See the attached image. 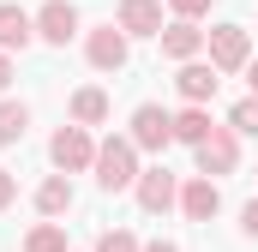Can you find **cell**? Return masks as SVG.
Here are the masks:
<instances>
[{
	"instance_id": "8992f818",
	"label": "cell",
	"mask_w": 258,
	"mask_h": 252,
	"mask_svg": "<svg viewBox=\"0 0 258 252\" xmlns=\"http://www.w3.org/2000/svg\"><path fill=\"white\" fill-rule=\"evenodd\" d=\"M126 138L138 144V150H156V156H162V150L174 144V114L156 108V102H138V108H132V132H126Z\"/></svg>"
},
{
	"instance_id": "5b68a950",
	"label": "cell",
	"mask_w": 258,
	"mask_h": 252,
	"mask_svg": "<svg viewBox=\"0 0 258 252\" xmlns=\"http://www.w3.org/2000/svg\"><path fill=\"white\" fill-rule=\"evenodd\" d=\"M234 168H240V132H234V126H210V138L198 144V174L222 180V174H234Z\"/></svg>"
},
{
	"instance_id": "4fadbf2b",
	"label": "cell",
	"mask_w": 258,
	"mask_h": 252,
	"mask_svg": "<svg viewBox=\"0 0 258 252\" xmlns=\"http://www.w3.org/2000/svg\"><path fill=\"white\" fill-rule=\"evenodd\" d=\"M180 210H186L192 222H210V216L222 210V192H216V180H210V174L186 180V186H180Z\"/></svg>"
},
{
	"instance_id": "5bb4252c",
	"label": "cell",
	"mask_w": 258,
	"mask_h": 252,
	"mask_svg": "<svg viewBox=\"0 0 258 252\" xmlns=\"http://www.w3.org/2000/svg\"><path fill=\"white\" fill-rule=\"evenodd\" d=\"M72 120H78V126H102V120H108V90H96V84L72 90Z\"/></svg>"
},
{
	"instance_id": "30bf717a",
	"label": "cell",
	"mask_w": 258,
	"mask_h": 252,
	"mask_svg": "<svg viewBox=\"0 0 258 252\" xmlns=\"http://www.w3.org/2000/svg\"><path fill=\"white\" fill-rule=\"evenodd\" d=\"M162 54L168 60H198L204 54V30H198V18H174V24H162Z\"/></svg>"
},
{
	"instance_id": "ffe728a7",
	"label": "cell",
	"mask_w": 258,
	"mask_h": 252,
	"mask_svg": "<svg viewBox=\"0 0 258 252\" xmlns=\"http://www.w3.org/2000/svg\"><path fill=\"white\" fill-rule=\"evenodd\" d=\"M96 252H138V234H132V228H108V234L96 240Z\"/></svg>"
},
{
	"instance_id": "2e32d148",
	"label": "cell",
	"mask_w": 258,
	"mask_h": 252,
	"mask_svg": "<svg viewBox=\"0 0 258 252\" xmlns=\"http://www.w3.org/2000/svg\"><path fill=\"white\" fill-rule=\"evenodd\" d=\"M174 138H180V144H192V150L210 138V114H204V102H186V108L174 114Z\"/></svg>"
},
{
	"instance_id": "9c48e42d",
	"label": "cell",
	"mask_w": 258,
	"mask_h": 252,
	"mask_svg": "<svg viewBox=\"0 0 258 252\" xmlns=\"http://www.w3.org/2000/svg\"><path fill=\"white\" fill-rule=\"evenodd\" d=\"M114 24L126 36H162V0H120L114 6Z\"/></svg>"
},
{
	"instance_id": "d6986e66",
	"label": "cell",
	"mask_w": 258,
	"mask_h": 252,
	"mask_svg": "<svg viewBox=\"0 0 258 252\" xmlns=\"http://www.w3.org/2000/svg\"><path fill=\"white\" fill-rule=\"evenodd\" d=\"M228 126L246 132V138H258V96H240V102L228 108Z\"/></svg>"
},
{
	"instance_id": "603a6c76",
	"label": "cell",
	"mask_w": 258,
	"mask_h": 252,
	"mask_svg": "<svg viewBox=\"0 0 258 252\" xmlns=\"http://www.w3.org/2000/svg\"><path fill=\"white\" fill-rule=\"evenodd\" d=\"M240 228H246V234H252V240H258V198H252V204H246V210H240Z\"/></svg>"
},
{
	"instance_id": "277c9868",
	"label": "cell",
	"mask_w": 258,
	"mask_h": 252,
	"mask_svg": "<svg viewBox=\"0 0 258 252\" xmlns=\"http://www.w3.org/2000/svg\"><path fill=\"white\" fill-rule=\"evenodd\" d=\"M132 54V36L108 18V24H96V30H84V60L96 66V72H120Z\"/></svg>"
},
{
	"instance_id": "ac0fdd59",
	"label": "cell",
	"mask_w": 258,
	"mask_h": 252,
	"mask_svg": "<svg viewBox=\"0 0 258 252\" xmlns=\"http://www.w3.org/2000/svg\"><path fill=\"white\" fill-rule=\"evenodd\" d=\"M30 132V108L24 102H0V144H18Z\"/></svg>"
},
{
	"instance_id": "7c38bea8",
	"label": "cell",
	"mask_w": 258,
	"mask_h": 252,
	"mask_svg": "<svg viewBox=\"0 0 258 252\" xmlns=\"http://www.w3.org/2000/svg\"><path fill=\"white\" fill-rule=\"evenodd\" d=\"M30 42H36V12H24V6L6 0V6H0V48H6V54H12V48L24 54Z\"/></svg>"
},
{
	"instance_id": "cb8c5ba5",
	"label": "cell",
	"mask_w": 258,
	"mask_h": 252,
	"mask_svg": "<svg viewBox=\"0 0 258 252\" xmlns=\"http://www.w3.org/2000/svg\"><path fill=\"white\" fill-rule=\"evenodd\" d=\"M6 84H12V54L0 48V90H6Z\"/></svg>"
},
{
	"instance_id": "7a4b0ae2",
	"label": "cell",
	"mask_w": 258,
	"mask_h": 252,
	"mask_svg": "<svg viewBox=\"0 0 258 252\" xmlns=\"http://www.w3.org/2000/svg\"><path fill=\"white\" fill-rule=\"evenodd\" d=\"M48 156H54V168L60 174H84V168H96V138H90V126H60L54 138H48Z\"/></svg>"
},
{
	"instance_id": "9a60e30c",
	"label": "cell",
	"mask_w": 258,
	"mask_h": 252,
	"mask_svg": "<svg viewBox=\"0 0 258 252\" xmlns=\"http://www.w3.org/2000/svg\"><path fill=\"white\" fill-rule=\"evenodd\" d=\"M36 210H42V216H66V210H72V180H66V174H48V180L36 186Z\"/></svg>"
},
{
	"instance_id": "8fae6325",
	"label": "cell",
	"mask_w": 258,
	"mask_h": 252,
	"mask_svg": "<svg viewBox=\"0 0 258 252\" xmlns=\"http://www.w3.org/2000/svg\"><path fill=\"white\" fill-rule=\"evenodd\" d=\"M216 84H222V72H216L210 60H180V72H174V90H180L186 102H210Z\"/></svg>"
},
{
	"instance_id": "52a82bcc",
	"label": "cell",
	"mask_w": 258,
	"mask_h": 252,
	"mask_svg": "<svg viewBox=\"0 0 258 252\" xmlns=\"http://www.w3.org/2000/svg\"><path fill=\"white\" fill-rule=\"evenodd\" d=\"M138 210L144 216H162V210H174L180 204V180L168 174V168H138Z\"/></svg>"
},
{
	"instance_id": "e0dca14e",
	"label": "cell",
	"mask_w": 258,
	"mask_h": 252,
	"mask_svg": "<svg viewBox=\"0 0 258 252\" xmlns=\"http://www.w3.org/2000/svg\"><path fill=\"white\" fill-rule=\"evenodd\" d=\"M24 252H72V246H66V228L48 216V222H36V228L24 234Z\"/></svg>"
},
{
	"instance_id": "44dd1931",
	"label": "cell",
	"mask_w": 258,
	"mask_h": 252,
	"mask_svg": "<svg viewBox=\"0 0 258 252\" xmlns=\"http://www.w3.org/2000/svg\"><path fill=\"white\" fill-rule=\"evenodd\" d=\"M168 6H174V18H204L210 12V0H168Z\"/></svg>"
},
{
	"instance_id": "484cf974",
	"label": "cell",
	"mask_w": 258,
	"mask_h": 252,
	"mask_svg": "<svg viewBox=\"0 0 258 252\" xmlns=\"http://www.w3.org/2000/svg\"><path fill=\"white\" fill-rule=\"evenodd\" d=\"M246 84H252V96H258V60H246Z\"/></svg>"
},
{
	"instance_id": "ba28073f",
	"label": "cell",
	"mask_w": 258,
	"mask_h": 252,
	"mask_svg": "<svg viewBox=\"0 0 258 252\" xmlns=\"http://www.w3.org/2000/svg\"><path fill=\"white\" fill-rule=\"evenodd\" d=\"M36 36L54 42V48H66V42L78 36V6H72V0H42V6H36Z\"/></svg>"
},
{
	"instance_id": "3957f363",
	"label": "cell",
	"mask_w": 258,
	"mask_h": 252,
	"mask_svg": "<svg viewBox=\"0 0 258 252\" xmlns=\"http://www.w3.org/2000/svg\"><path fill=\"white\" fill-rule=\"evenodd\" d=\"M204 48H210V66H216V72H246V60H252L246 24H216V30H204Z\"/></svg>"
},
{
	"instance_id": "d4e9b609",
	"label": "cell",
	"mask_w": 258,
	"mask_h": 252,
	"mask_svg": "<svg viewBox=\"0 0 258 252\" xmlns=\"http://www.w3.org/2000/svg\"><path fill=\"white\" fill-rule=\"evenodd\" d=\"M138 252H180L174 240H150V246H138Z\"/></svg>"
},
{
	"instance_id": "7402d4cb",
	"label": "cell",
	"mask_w": 258,
	"mask_h": 252,
	"mask_svg": "<svg viewBox=\"0 0 258 252\" xmlns=\"http://www.w3.org/2000/svg\"><path fill=\"white\" fill-rule=\"evenodd\" d=\"M12 198H18V174H12V168H0V210H6Z\"/></svg>"
},
{
	"instance_id": "6da1fadb",
	"label": "cell",
	"mask_w": 258,
	"mask_h": 252,
	"mask_svg": "<svg viewBox=\"0 0 258 252\" xmlns=\"http://www.w3.org/2000/svg\"><path fill=\"white\" fill-rule=\"evenodd\" d=\"M96 186L102 192L138 186V144H132V138H102V144H96Z\"/></svg>"
}]
</instances>
